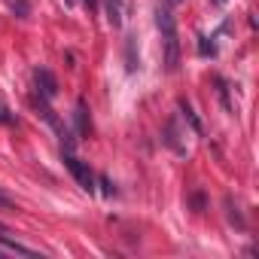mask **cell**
Returning <instances> with one entry per match:
<instances>
[{"label": "cell", "instance_id": "obj_1", "mask_svg": "<svg viewBox=\"0 0 259 259\" xmlns=\"http://www.w3.org/2000/svg\"><path fill=\"white\" fill-rule=\"evenodd\" d=\"M156 25L165 40V67H168V73H174L180 67V40H177V22L168 7H156Z\"/></svg>", "mask_w": 259, "mask_h": 259}, {"label": "cell", "instance_id": "obj_2", "mask_svg": "<svg viewBox=\"0 0 259 259\" xmlns=\"http://www.w3.org/2000/svg\"><path fill=\"white\" fill-rule=\"evenodd\" d=\"M64 165H67V171L76 177V183H79L85 192H95V174L89 171V165H85V162H79L73 153H67V150H64Z\"/></svg>", "mask_w": 259, "mask_h": 259}, {"label": "cell", "instance_id": "obj_3", "mask_svg": "<svg viewBox=\"0 0 259 259\" xmlns=\"http://www.w3.org/2000/svg\"><path fill=\"white\" fill-rule=\"evenodd\" d=\"M34 79H37V92H40V98L52 101V98L58 95V79L52 76V70H46V67H37V70H34Z\"/></svg>", "mask_w": 259, "mask_h": 259}, {"label": "cell", "instance_id": "obj_4", "mask_svg": "<svg viewBox=\"0 0 259 259\" xmlns=\"http://www.w3.org/2000/svg\"><path fill=\"white\" fill-rule=\"evenodd\" d=\"M223 207H226V217H229V223H232L235 229H247V220H244V213H241V207L235 204V198H232V195H226V198H223Z\"/></svg>", "mask_w": 259, "mask_h": 259}, {"label": "cell", "instance_id": "obj_5", "mask_svg": "<svg viewBox=\"0 0 259 259\" xmlns=\"http://www.w3.org/2000/svg\"><path fill=\"white\" fill-rule=\"evenodd\" d=\"M125 67H128V73H135V70L141 67V58H138V43H135V37H125Z\"/></svg>", "mask_w": 259, "mask_h": 259}, {"label": "cell", "instance_id": "obj_6", "mask_svg": "<svg viewBox=\"0 0 259 259\" xmlns=\"http://www.w3.org/2000/svg\"><path fill=\"white\" fill-rule=\"evenodd\" d=\"M73 119H76V132H79V135H89V132H92V119H89L85 101H79V104H76V113H73Z\"/></svg>", "mask_w": 259, "mask_h": 259}, {"label": "cell", "instance_id": "obj_7", "mask_svg": "<svg viewBox=\"0 0 259 259\" xmlns=\"http://www.w3.org/2000/svg\"><path fill=\"white\" fill-rule=\"evenodd\" d=\"M0 244H4L7 250H16V253H25V256H34V250L31 247H25V244H19L16 238H10V232L0 226Z\"/></svg>", "mask_w": 259, "mask_h": 259}, {"label": "cell", "instance_id": "obj_8", "mask_svg": "<svg viewBox=\"0 0 259 259\" xmlns=\"http://www.w3.org/2000/svg\"><path fill=\"white\" fill-rule=\"evenodd\" d=\"M177 107H180V113H183V119H186V125L192 128V132H195V135H201V132H204V128H201V119L195 116V110H192V107H189L186 101H180Z\"/></svg>", "mask_w": 259, "mask_h": 259}, {"label": "cell", "instance_id": "obj_9", "mask_svg": "<svg viewBox=\"0 0 259 259\" xmlns=\"http://www.w3.org/2000/svg\"><path fill=\"white\" fill-rule=\"evenodd\" d=\"M104 10H107V22H110L113 28H119V25H122V0H107Z\"/></svg>", "mask_w": 259, "mask_h": 259}, {"label": "cell", "instance_id": "obj_10", "mask_svg": "<svg viewBox=\"0 0 259 259\" xmlns=\"http://www.w3.org/2000/svg\"><path fill=\"white\" fill-rule=\"evenodd\" d=\"M213 82H217V92H220L223 110H226V113H235V107H232V98H229V82H226L223 76H213Z\"/></svg>", "mask_w": 259, "mask_h": 259}, {"label": "cell", "instance_id": "obj_11", "mask_svg": "<svg viewBox=\"0 0 259 259\" xmlns=\"http://www.w3.org/2000/svg\"><path fill=\"white\" fill-rule=\"evenodd\" d=\"M162 141H165V144H168V147H171V150H174L177 156H183V153H186V150H183V147L177 144V132H174V122H165V135H162Z\"/></svg>", "mask_w": 259, "mask_h": 259}, {"label": "cell", "instance_id": "obj_12", "mask_svg": "<svg viewBox=\"0 0 259 259\" xmlns=\"http://www.w3.org/2000/svg\"><path fill=\"white\" fill-rule=\"evenodd\" d=\"M7 7H10L19 19H28V16H31V4H28V0H7Z\"/></svg>", "mask_w": 259, "mask_h": 259}, {"label": "cell", "instance_id": "obj_13", "mask_svg": "<svg viewBox=\"0 0 259 259\" xmlns=\"http://www.w3.org/2000/svg\"><path fill=\"white\" fill-rule=\"evenodd\" d=\"M189 207H192L195 213H201V210H207V198H204V192H201V189H195V192L189 195Z\"/></svg>", "mask_w": 259, "mask_h": 259}, {"label": "cell", "instance_id": "obj_14", "mask_svg": "<svg viewBox=\"0 0 259 259\" xmlns=\"http://www.w3.org/2000/svg\"><path fill=\"white\" fill-rule=\"evenodd\" d=\"M198 55H204V58L210 55V58H213V55H217V43L207 40V37H198Z\"/></svg>", "mask_w": 259, "mask_h": 259}, {"label": "cell", "instance_id": "obj_15", "mask_svg": "<svg viewBox=\"0 0 259 259\" xmlns=\"http://www.w3.org/2000/svg\"><path fill=\"white\" fill-rule=\"evenodd\" d=\"M98 183H101V192H104V195H113V192H116L113 183H110V177H98Z\"/></svg>", "mask_w": 259, "mask_h": 259}, {"label": "cell", "instance_id": "obj_16", "mask_svg": "<svg viewBox=\"0 0 259 259\" xmlns=\"http://www.w3.org/2000/svg\"><path fill=\"white\" fill-rule=\"evenodd\" d=\"M0 207H4V210H19V207H16V201H13L10 195H4V192H0Z\"/></svg>", "mask_w": 259, "mask_h": 259}, {"label": "cell", "instance_id": "obj_17", "mask_svg": "<svg viewBox=\"0 0 259 259\" xmlns=\"http://www.w3.org/2000/svg\"><path fill=\"white\" fill-rule=\"evenodd\" d=\"M0 122H13V113H10V107L0 101Z\"/></svg>", "mask_w": 259, "mask_h": 259}, {"label": "cell", "instance_id": "obj_18", "mask_svg": "<svg viewBox=\"0 0 259 259\" xmlns=\"http://www.w3.org/2000/svg\"><path fill=\"white\" fill-rule=\"evenodd\" d=\"M210 4H217V7H223V4H226V0H210Z\"/></svg>", "mask_w": 259, "mask_h": 259}]
</instances>
